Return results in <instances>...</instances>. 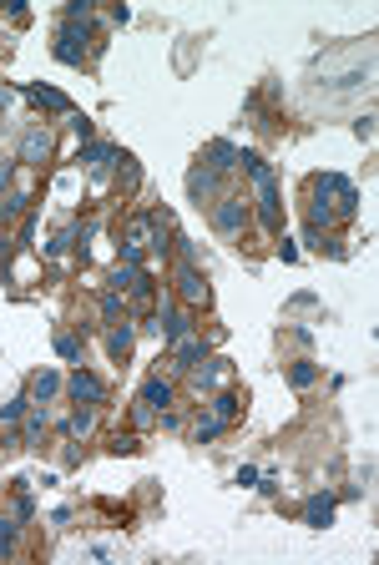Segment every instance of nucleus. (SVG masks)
Returning a JSON list of instances; mask_svg holds the SVG:
<instances>
[{"label":"nucleus","mask_w":379,"mask_h":565,"mask_svg":"<svg viewBox=\"0 0 379 565\" xmlns=\"http://www.w3.org/2000/svg\"><path fill=\"white\" fill-rule=\"evenodd\" d=\"M238 162H243V172H248V177L258 182V212H263L268 232H278V227H283V212H278V182H273L268 162H258L253 151H238Z\"/></svg>","instance_id":"1"},{"label":"nucleus","mask_w":379,"mask_h":565,"mask_svg":"<svg viewBox=\"0 0 379 565\" xmlns=\"http://www.w3.org/2000/svg\"><path fill=\"white\" fill-rule=\"evenodd\" d=\"M56 61H66V66H81V61H87V26L66 20V26L56 31Z\"/></svg>","instance_id":"2"},{"label":"nucleus","mask_w":379,"mask_h":565,"mask_svg":"<svg viewBox=\"0 0 379 565\" xmlns=\"http://www.w3.org/2000/svg\"><path fill=\"white\" fill-rule=\"evenodd\" d=\"M66 389H71V399H81V404H91V409H96V404H107V384H101L96 374H87V368H76V374H71V384H66Z\"/></svg>","instance_id":"3"},{"label":"nucleus","mask_w":379,"mask_h":565,"mask_svg":"<svg viewBox=\"0 0 379 565\" xmlns=\"http://www.w3.org/2000/svg\"><path fill=\"white\" fill-rule=\"evenodd\" d=\"M26 96H31L36 106H46V112H76L66 91H56V86H40V81H31V86H26Z\"/></svg>","instance_id":"4"},{"label":"nucleus","mask_w":379,"mask_h":565,"mask_svg":"<svg viewBox=\"0 0 379 565\" xmlns=\"http://www.w3.org/2000/svg\"><path fill=\"white\" fill-rule=\"evenodd\" d=\"M304 525H313V530L334 525V495H309V505H304Z\"/></svg>","instance_id":"5"},{"label":"nucleus","mask_w":379,"mask_h":565,"mask_svg":"<svg viewBox=\"0 0 379 565\" xmlns=\"http://www.w3.org/2000/svg\"><path fill=\"white\" fill-rule=\"evenodd\" d=\"M243 217H248V207H243L238 197H223V202H218V212H213V223H218L223 232H238V227H243Z\"/></svg>","instance_id":"6"},{"label":"nucleus","mask_w":379,"mask_h":565,"mask_svg":"<svg viewBox=\"0 0 379 565\" xmlns=\"http://www.w3.org/2000/svg\"><path fill=\"white\" fill-rule=\"evenodd\" d=\"M142 404H147V409H157V414H162V409L172 404V389H167L162 379H147V384H142Z\"/></svg>","instance_id":"7"},{"label":"nucleus","mask_w":379,"mask_h":565,"mask_svg":"<svg viewBox=\"0 0 379 565\" xmlns=\"http://www.w3.org/2000/svg\"><path fill=\"white\" fill-rule=\"evenodd\" d=\"M177 282H182V298H187V303H202V298H207V282H202L198 268H182Z\"/></svg>","instance_id":"8"},{"label":"nucleus","mask_w":379,"mask_h":565,"mask_svg":"<svg viewBox=\"0 0 379 565\" xmlns=\"http://www.w3.org/2000/svg\"><path fill=\"white\" fill-rule=\"evenodd\" d=\"M46 151H51L46 132H26V142H20V162H36V157H46Z\"/></svg>","instance_id":"9"},{"label":"nucleus","mask_w":379,"mask_h":565,"mask_svg":"<svg viewBox=\"0 0 379 565\" xmlns=\"http://www.w3.org/2000/svg\"><path fill=\"white\" fill-rule=\"evenodd\" d=\"M157 329L167 333V343H182V333H187V318H182L177 308H167V313L157 318Z\"/></svg>","instance_id":"10"},{"label":"nucleus","mask_w":379,"mask_h":565,"mask_svg":"<svg viewBox=\"0 0 379 565\" xmlns=\"http://www.w3.org/2000/svg\"><path fill=\"white\" fill-rule=\"evenodd\" d=\"M112 157H117V146H112V142H91L87 151H81V162H87V167H107Z\"/></svg>","instance_id":"11"},{"label":"nucleus","mask_w":379,"mask_h":565,"mask_svg":"<svg viewBox=\"0 0 379 565\" xmlns=\"http://www.w3.org/2000/svg\"><path fill=\"white\" fill-rule=\"evenodd\" d=\"M313 379H319V363H309V359H304V363H293V368H288V384H293V389H309Z\"/></svg>","instance_id":"12"},{"label":"nucleus","mask_w":379,"mask_h":565,"mask_svg":"<svg viewBox=\"0 0 379 565\" xmlns=\"http://www.w3.org/2000/svg\"><path fill=\"white\" fill-rule=\"evenodd\" d=\"M202 354H207V349H202L198 338H193V343H177V363H182V368H198V363H202Z\"/></svg>","instance_id":"13"},{"label":"nucleus","mask_w":379,"mask_h":565,"mask_svg":"<svg viewBox=\"0 0 379 565\" xmlns=\"http://www.w3.org/2000/svg\"><path fill=\"white\" fill-rule=\"evenodd\" d=\"M56 389H61V379H56V374H40V379L31 384V394H36V404H46V399L56 394Z\"/></svg>","instance_id":"14"},{"label":"nucleus","mask_w":379,"mask_h":565,"mask_svg":"<svg viewBox=\"0 0 379 565\" xmlns=\"http://www.w3.org/2000/svg\"><path fill=\"white\" fill-rule=\"evenodd\" d=\"M107 343H112V354H117V359H126V354H132V329H126V323H121V329H117V333H112Z\"/></svg>","instance_id":"15"},{"label":"nucleus","mask_w":379,"mask_h":565,"mask_svg":"<svg viewBox=\"0 0 379 565\" xmlns=\"http://www.w3.org/2000/svg\"><path fill=\"white\" fill-rule=\"evenodd\" d=\"M213 414H218V419L228 424V419L238 414V399H233V394H218V399H213Z\"/></svg>","instance_id":"16"},{"label":"nucleus","mask_w":379,"mask_h":565,"mask_svg":"<svg viewBox=\"0 0 379 565\" xmlns=\"http://www.w3.org/2000/svg\"><path fill=\"white\" fill-rule=\"evenodd\" d=\"M26 202H31L26 192H10V197L0 202V217H15V212H26Z\"/></svg>","instance_id":"17"},{"label":"nucleus","mask_w":379,"mask_h":565,"mask_svg":"<svg viewBox=\"0 0 379 565\" xmlns=\"http://www.w3.org/2000/svg\"><path fill=\"white\" fill-rule=\"evenodd\" d=\"M20 414H26V399H10V404H0V424H15Z\"/></svg>","instance_id":"18"},{"label":"nucleus","mask_w":379,"mask_h":565,"mask_svg":"<svg viewBox=\"0 0 379 565\" xmlns=\"http://www.w3.org/2000/svg\"><path fill=\"white\" fill-rule=\"evenodd\" d=\"M10 550H15V525L0 520V555H10Z\"/></svg>","instance_id":"19"},{"label":"nucleus","mask_w":379,"mask_h":565,"mask_svg":"<svg viewBox=\"0 0 379 565\" xmlns=\"http://www.w3.org/2000/svg\"><path fill=\"white\" fill-rule=\"evenodd\" d=\"M223 434V419H207V424H198V444H207V439H218Z\"/></svg>","instance_id":"20"},{"label":"nucleus","mask_w":379,"mask_h":565,"mask_svg":"<svg viewBox=\"0 0 379 565\" xmlns=\"http://www.w3.org/2000/svg\"><path fill=\"white\" fill-rule=\"evenodd\" d=\"M56 354H61V359H76L81 349H76V338H71V333H61V338H56Z\"/></svg>","instance_id":"21"},{"label":"nucleus","mask_w":379,"mask_h":565,"mask_svg":"<svg viewBox=\"0 0 379 565\" xmlns=\"http://www.w3.org/2000/svg\"><path fill=\"white\" fill-rule=\"evenodd\" d=\"M40 429H46V414H31L26 419V439H40Z\"/></svg>","instance_id":"22"},{"label":"nucleus","mask_w":379,"mask_h":565,"mask_svg":"<svg viewBox=\"0 0 379 565\" xmlns=\"http://www.w3.org/2000/svg\"><path fill=\"white\" fill-rule=\"evenodd\" d=\"M15 520H36V505H31L26 495H20V505H15Z\"/></svg>","instance_id":"23"}]
</instances>
